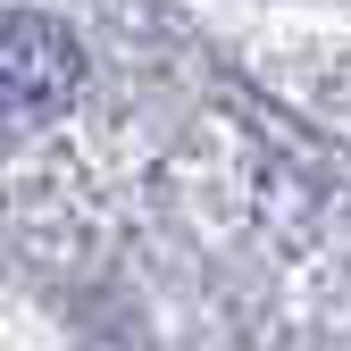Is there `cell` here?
Returning <instances> with one entry per match:
<instances>
[{
	"label": "cell",
	"mask_w": 351,
	"mask_h": 351,
	"mask_svg": "<svg viewBox=\"0 0 351 351\" xmlns=\"http://www.w3.org/2000/svg\"><path fill=\"white\" fill-rule=\"evenodd\" d=\"M75 84H84V51H75V34L59 17H34V9L0 17V101L9 109L42 117V109H59Z\"/></svg>",
	"instance_id": "6da1fadb"
}]
</instances>
